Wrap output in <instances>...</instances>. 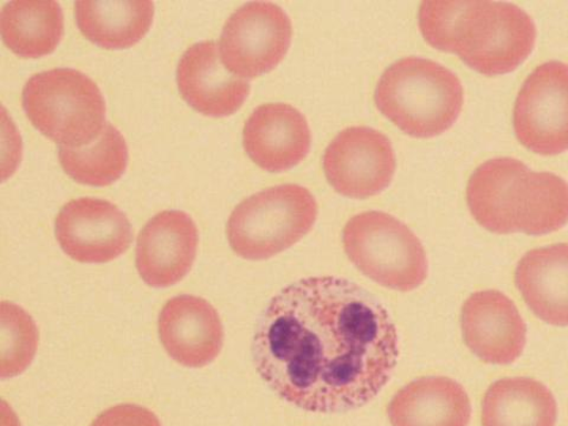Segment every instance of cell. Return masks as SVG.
Instances as JSON below:
<instances>
[{
    "label": "cell",
    "instance_id": "obj_1",
    "mask_svg": "<svg viewBox=\"0 0 568 426\" xmlns=\"http://www.w3.org/2000/svg\"><path fill=\"white\" fill-rule=\"evenodd\" d=\"M398 333L382 301L349 280H298L275 295L252 353L263 382L302 410L345 414L375 399L398 365Z\"/></svg>",
    "mask_w": 568,
    "mask_h": 426
},
{
    "label": "cell",
    "instance_id": "obj_2",
    "mask_svg": "<svg viewBox=\"0 0 568 426\" xmlns=\"http://www.w3.org/2000/svg\"><path fill=\"white\" fill-rule=\"evenodd\" d=\"M423 38L456 53L485 77L518 69L532 52L537 27L518 6L505 2H424L418 13Z\"/></svg>",
    "mask_w": 568,
    "mask_h": 426
},
{
    "label": "cell",
    "instance_id": "obj_3",
    "mask_svg": "<svg viewBox=\"0 0 568 426\" xmlns=\"http://www.w3.org/2000/svg\"><path fill=\"white\" fill-rule=\"evenodd\" d=\"M467 203L475 221L496 235L542 236L568 222V184L564 178L531 171L508 156L488 160L474 171Z\"/></svg>",
    "mask_w": 568,
    "mask_h": 426
},
{
    "label": "cell",
    "instance_id": "obj_4",
    "mask_svg": "<svg viewBox=\"0 0 568 426\" xmlns=\"http://www.w3.org/2000/svg\"><path fill=\"white\" fill-rule=\"evenodd\" d=\"M375 100L378 110L403 133L429 139L454 126L464 109L465 91L446 67L406 58L384 71Z\"/></svg>",
    "mask_w": 568,
    "mask_h": 426
},
{
    "label": "cell",
    "instance_id": "obj_5",
    "mask_svg": "<svg viewBox=\"0 0 568 426\" xmlns=\"http://www.w3.org/2000/svg\"><path fill=\"white\" fill-rule=\"evenodd\" d=\"M23 110L33 128L60 146L91 144L106 123L99 85L71 68L31 77L23 89Z\"/></svg>",
    "mask_w": 568,
    "mask_h": 426
},
{
    "label": "cell",
    "instance_id": "obj_6",
    "mask_svg": "<svg viewBox=\"0 0 568 426\" xmlns=\"http://www.w3.org/2000/svg\"><path fill=\"white\" fill-rule=\"evenodd\" d=\"M317 203L304 186L284 184L244 200L231 213V248L251 261L272 258L304 239L317 220Z\"/></svg>",
    "mask_w": 568,
    "mask_h": 426
},
{
    "label": "cell",
    "instance_id": "obj_7",
    "mask_svg": "<svg viewBox=\"0 0 568 426\" xmlns=\"http://www.w3.org/2000/svg\"><path fill=\"white\" fill-rule=\"evenodd\" d=\"M344 251L366 277L397 292H413L429 273L419 239L404 223L382 211L352 217L343 230Z\"/></svg>",
    "mask_w": 568,
    "mask_h": 426
},
{
    "label": "cell",
    "instance_id": "obj_8",
    "mask_svg": "<svg viewBox=\"0 0 568 426\" xmlns=\"http://www.w3.org/2000/svg\"><path fill=\"white\" fill-rule=\"evenodd\" d=\"M293 39L290 16L268 2L246 3L229 17L220 41L225 68L239 78L271 73L286 58Z\"/></svg>",
    "mask_w": 568,
    "mask_h": 426
},
{
    "label": "cell",
    "instance_id": "obj_9",
    "mask_svg": "<svg viewBox=\"0 0 568 426\" xmlns=\"http://www.w3.org/2000/svg\"><path fill=\"white\" fill-rule=\"evenodd\" d=\"M515 135L530 152L557 155L568 151V65H539L526 79L515 101Z\"/></svg>",
    "mask_w": 568,
    "mask_h": 426
},
{
    "label": "cell",
    "instance_id": "obj_10",
    "mask_svg": "<svg viewBox=\"0 0 568 426\" xmlns=\"http://www.w3.org/2000/svg\"><path fill=\"white\" fill-rule=\"evenodd\" d=\"M323 166L337 193L366 200L393 183L397 163L385 134L369 128H349L333 139L323 156Z\"/></svg>",
    "mask_w": 568,
    "mask_h": 426
},
{
    "label": "cell",
    "instance_id": "obj_11",
    "mask_svg": "<svg viewBox=\"0 0 568 426\" xmlns=\"http://www.w3.org/2000/svg\"><path fill=\"white\" fill-rule=\"evenodd\" d=\"M62 251L81 263H109L133 242L130 220L113 203L83 197L67 203L55 223Z\"/></svg>",
    "mask_w": 568,
    "mask_h": 426
},
{
    "label": "cell",
    "instance_id": "obj_12",
    "mask_svg": "<svg viewBox=\"0 0 568 426\" xmlns=\"http://www.w3.org/2000/svg\"><path fill=\"white\" fill-rule=\"evenodd\" d=\"M462 334L467 347L487 364L509 365L520 358L527 326L514 302L499 291L471 294L462 307Z\"/></svg>",
    "mask_w": 568,
    "mask_h": 426
},
{
    "label": "cell",
    "instance_id": "obj_13",
    "mask_svg": "<svg viewBox=\"0 0 568 426\" xmlns=\"http://www.w3.org/2000/svg\"><path fill=\"white\" fill-rule=\"evenodd\" d=\"M199 229L186 212L158 213L138 237L136 270L150 287L168 288L192 270L199 251Z\"/></svg>",
    "mask_w": 568,
    "mask_h": 426
},
{
    "label": "cell",
    "instance_id": "obj_14",
    "mask_svg": "<svg viewBox=\"0 0 568 426\" xmlns=\"http://www.w3.org/2000/svg\"><path fill=\"white\" fill-rule=\"evenodd\" d=\"M176 83L192 109L211 118L235 114L251 94V83L225 68L213 41L195 43L183 53Z\"/></svg>",
    "mask_w": 568,
    "mask_h": 426
},
{
    "label": "cell",
    "instance_id": "obj_15",
    "mask_svg": "<svg viewBox=\"0 0 568 426\" xmlns=\"http://www.w3.org/2000/svg\"><path fill=\"white\" fill-rule=\"evenodd\" d=\"M158 331L170 357L186 367L211 364L224 344L219 312L197 296L180 295L168 301L159 314Z\"/></svg>",
    "mask_w": 568,
    "mask_h": 426
},
{
    "label": "cell",
    "instance_id": "obj_16",
    "mask_svg": "<svg viewBox=\"0 0 568 426\" xmlns=\"http://www.w3.org/2000/svg\"><path fill=\"white\" fill-rule=\"evenodd\" d=\"M243 146L264 171H288L304 162L311 151L308 121L291 104H262L244 124Z\"/></svg>",
    "mask_w": 568,
    "mask_h": 426
},
{
    "label": "cell",
    "instance_id": "obj_17",
    "mask_svg": "<svg viewBox=\"0 0 568 426\" xmlns=\"http://www.w3.org/2000/svg\"><path fill=\"white\" fill-rule=\"evenodd\" d=\"M393 426H468L471 403L467 390L447 377H423L407 384L390 399Z\"/></svg>",
    "mask_w": 568,
    "mask_h": 426
},
{
    "label": "cell",
    "instance_id": "obj_18",
    "mask_svg": "<svg viewBox=\"0 0 568 426\" xmlns=\"http://www.w3.org/2000/svg\"><path fill=\"white\" fill-rule=\"evenodd\" d=\"M515 284L544 323L568 326V244L532 248L515 270Z\"/></svg>",
    "mask_w": 568,
    "mask_h": 426
},
{
    "label": "cell",
    "instance_id": "obj_19",
    "mask_svg": "<svg viewBox=\"0 0 568 426\" xmlns=\"http://www.w3.org/2000/svg\"><path fill=\"white\" fill-rule=\"evenodd\" d=\"M557 415L554 394L531 378L497 381L483 400V426H556Z\"/></svg>",
    "mask_w": 568,
    "mask_h": 426
},
{
    "label": "cell",
    "instance_id": "obj_20",
    "mask_svg": "<svg viewBox=\"0 0 568 426\" xmlns=\"http://www.w3.org/2000/svg\"><path fill=\"white\" fill-rule=\"evenodd\" d=\"M6 45L23 59L50 55L63 39L64 16L58 2L14 0L0 13Z\"/></svg>",
    "mask_w": 568,
    "mask_h": 426
},
{
    "label": "cell",
    "instance_id": "obj_21",
    "mask_svg": "<svg viewBox=\"0 0 568 426\" xmlns=\"http://www.w3.org/2000/svg\"><path fill=\"white\" fill-rule=\"evenodd\" d=\"M77 23L85 39L109 50L129 49L150 31L153 2H77Z\"/></svg>",
    "mask_w": 568,
    "mask_h": 426
},
{
    "label": "cell",
    "instance_id": "obj_22",
    "mask_svg": "<svg viewBox=\"0 0 568 426\" xmlns=\"http://www.w3.org/2000/svg\"><path fill=\"white\" fill-rule=\"evenodd\" d=\"M64 172L80 184L104 187L120 180L129 166L126 140L110 122L91 144L81 148L59 146Z\"/></svg>",
    "mask_w": 568,
    "mask_h": 426
},
{
    "label": "cell",
    "instance_id": "obj_23",
    "mask_svg": "<svg viewBox=\"0 0 568 426\" xmlns=\"http://www.w3.org/2000/svg\"><path fill=\"white\" fill-rule=\"evenodd\" d=\"M2 378L20 375L30 365L38 347V328L20 307L3 302Z\"/></svg>",
    "mask_w": 568,
    "mask_h": 426
},
{
    "label": "cell",
    "instance_id": "obj_24",
    "mask_svg": "<svg viewBox=\"0 0 568 426\" xmlns=\"http://www.w3.org/2000/svg\"><path fill=\"white\" fill-rule=\"evenodd\" d=\"M92 426H162V423L148 407L120 404L100 414Z\"/></svg>",
    "mask_w": 568,
    "mask_h": 426
}]
</instances>
